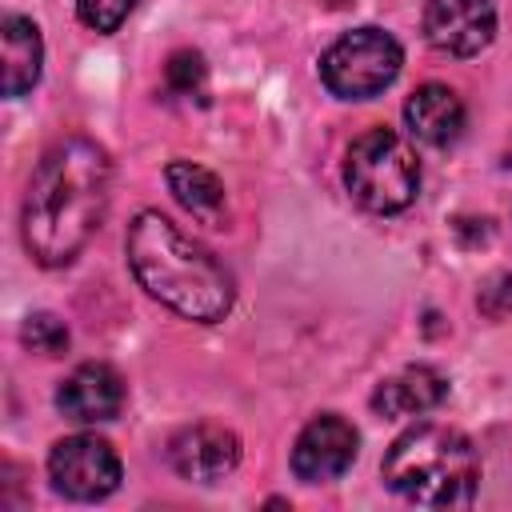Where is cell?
<instances>
[{
  "instance_id": "obj_1",
  "label": "cell",
  "mask_w": 512,
  "mask_h": 512,
  "mask_svg": "<svg viewBox=\"0 0 512 512\" xmlns=\"http://www.w3.org/2000/svg\"><path fill=\"white\" fill-rule=\"evenodd\" d=\"M112 196V164L104 148L88 136L56 140L24 192L20 208V236L28 256L40 268L72 264L84 244L96 236Z\"/></svg>"
},
{
  "instance_id": "obj_2",
  "label": "cell",
  "mask_w": 512,
  "mask_h": 512,
  "mask_svg": "<svg viewBox=\"0 0 512 512\" xmlns=\"http://www.w3.org/2000/svg\"><path fill=\"white\" fill-rule=\"evenodd\" d=\"M124 252H128V268L136 284L152 300L172 308L176 316L196 320V324H212L228 316L236 300L232 272L204 244L180 232L168 216L144 208L128 224Z\"/></svg>"
},
{
  "instance_id": "obj_3",
  "label": "cell",
  "mask_w": 512,
  "mask_h": 512,
  "mask_svg": "<svg viewBox=\"0 0 512 512\" xmlns=\"http://www.w3.org/2000/svg\"><path fill=\"white\" fill-rule=\"evenodd\" d=\"M384 484L420 508H468L480 488V456L460 428L416 424L384 456Z\"/></svg>"
},
{
  "instance_id": "obj_4",
  "label": "cell",
  "mask_w": 512,
  "mask_h": 512,
  "mask_svg": "<svg viewBox=\"0 0 512 512\" xmlns=\"http://www.w3.org/2000/svg\"><path fill=\"white\" fill-rule=\"evenodd\" d=\"M344 188L364 212H404L420 192V160L408 148V140L392 128H368L348 144Z\"/></svg>"
},
{
  "instance_id": "obj_5",
  "label": "cell",
  "mask_w": 512,
  "mask_h": 512,
  "mask_svg": "<svg viewBox=\"0 0 512 512\" xmlns=\"http://www.w3.org/2000/svg\"><path fill=\"white\" fill-rule=\"evenodd\" d=\"M400 64V40L376 24H364L328 44V52L320 56V80L340 100H372L400 76Z\"/></svg>"
},
{
  "instance_id": "obj_6",
  "label": "cell",
  "mask_w": 512,
  "mask_h": 512,
  "mask_svg": "<svg viewBox=\"0 0 512 512\" xmlns=\"http://www.w3.org/2000/svg\"><path fill=\"white\" fill-rule=\"evenodd\" d=\"M48 476L52 488L68 500H104L120 488V456L116 448L96 432H72L52 444L48 452Z\"/></svg>"
},
{
  "instance_id": "obj_7",
  "label": "cell",
  "mask_w": 512,
  "mask_h": 512,
  "mask_svg": "<svg viewBox=\"0 0 512 512\" xmlns=\"http://www.w3.org/2000/svg\"><path fill=\"white\" fill-rule=\"evenodd\" d=\"M356 452H360V432L344 416L324 412L300 428L292 444V472L304 484H328L352 468Z\"/></svg>"
},
{
  "instance_id": "obj_8",
  "label": "cell",
  "mask_w": 512,
  "mask_h": 512,
  "mask_svg": "<svg viewBox=\"0 0 512 512\" xmlns=\"http://www.w3.org/2000/svg\"><path fill=\"white\" fill-rule=\"evenodd\" d=\"M424 40L440 56H476L496 36V8L492 0H428L420 16Z\"/></svg>"
},
{
  "instance_id": "obj_9",
  "label": "cell",
  "mask_w": 512,
  "mask_h": 512,
  "mask_svg": "<svg viewBox=\"0 0 512 512\" xmlns=\"http://www.w3.org/2000/svg\"><path fill=\"white\" fill-rule=\"evenodd\" d=\"M168 464L192 484H216L240 464V436L220 424H192L168 440Z\"/></svg>"
},
{
  "instance_id": "obj_10",
  "label": "cell",
  "mask_w": 512,
  "mask_h": 512,
  "mask_svg": "<svg viewBox=\"0 0 512 512\" xmlns=\"http://www.w3.org/2000/svg\"><path fill=\"white\" fill-rule=\"evenodd\" d=\"M56 408L76 424H104L124 408V380L108 364H80L56 388Z\"/></svg>"
},
{
  "instance_id": "obj_11",
  "label": "cell",
  "mask_w": 512,
  "mask_h": 512,
  "mask_svg": "<svg viewBox=\"0 0 512 512\" xmlns=\"http://www.w3.org/2000/svg\"><path fill=\"white\" fill-rule=\"evenodd\" d=\"M404 120H408L416 140H424L432 148H448V144L460 140L468 112H464V100L456 96V88H448V84H420L408 96V104H404Z\"/></svg>"
},
{
  "instance_id": "obj_12",
  "label": "cell",
  "mask_w": 512,
  "mask_h": 512,
  "mask_svg": "<svg viewBox=\"0 0 512 512\" xmlns=\"http://www.w3.org/2000/svg\"><path fill=\"white\" fill-rule=\"evenodd\" d=\"M444 396H448V380L428 364H412V368L388 376L384 384H376L372 408L388 420H400V416H424V412L440 408Z\"/></svg>"
},
{
  "instance_id": "obj_13",
  "label": "cell",
  "mask_w": 512,
  "mask_h": 512,
  "mask_svg": "<svg viewBox=\"0 0 512 512\" xmlns=\"http://www.w3.org/2000/svg\"><path fill=\"white\" fill-rule=\"evenodd\" d=\"M164 180H168V192L176 196V204L208 224V228H220L224 216H228V196H224V184L216 172H208L204 164H192V160H172L164 168Z\"/></svg>"
},
{
  "instance_id": "obj_14",
  "label": "cell",
  "mask_w": 512,
  "mask_h": 512,
  "mask_svg": "<svg viewBox=\"0 0 512 512\" xmlns=\"http://www.w3.org/2000/svg\"><path fill=\"white\" fill-rule=\"evenodd\" d=\"M0 48H4L0 88H4V96H24L40 80V64H44L40 28L28 16H4V24H0Z\"/></svg>"
},
{
  "instance_id": "obj_15",
  "label": "cell",
  "mask_w": 512,
  "mask_h": 512,
  "mask_svg": "<svg viewBox=\"0 0 512 512\" xmlns=\"http://www.w3.org/2000/svg\"><path fill=\"white\" fill-rule=\"evenodd\" d=\"M24 344L32 348V352H40V356H60L64 348H68V328H64V320H56L52 312H32L28 320H24Z\"/></svg>"
},
{
  "instance_id": "obj_16",
  "label": "cell",
  "mask_w": 512,
  "mask_h": 512,
  "mask_svg": "<svg viewBox=\"0 0 512 512\" xmlns=\"http://www.w3.org/2000/svg\"><path fill=\"white\" fill-rule=\"evenodd\" d=\"M132 8H136V0H76V16L92 32H116Z\"/></svg>"
},
{
  "instance_id": "obj_17",
  "label": "cell",
  "mask_w": 512,
  "mask_h": 512,
  "mask_svg": "<svg viewBox=\"0 0 512 512\" xmlns=\"http://www.w3.org/2000/svg\"><path fill=\"white\" fill-rule=\"evenodd\" d=\"M204 76H208V68H204L200 52H176L168 60V88L180 96H196L204 88Z\"/></svg>"
},
{
  "instance_id": "obj_18",
  "label": "cell",
  "mask_w": 512,
  "mask_h": 512,
  "mask_svg": "<svg viewBox=\"0 0 512 512\" xmlns=\"http://www.w3.org/2000/svg\"><path fill=\"white\" fill-rule=\"evenodd\" d=\"M480 312L492 316V320H508L512 316V272H496L484 280L480 296H476Z\"/></svg>"
},
{
  "instance_id": "obj_19",
  "label": "cell",
  "mask_w": 512,
  "mask_h": 512,
  "mask_svg": "<svg viewBox=\"0 0 512 512\" xmlns=\"http://www.w3.org/2000/svg\"><path fill=\"white\" fill-rule=\"evenodd\" d=\"M508 168H512V148H508Z\"/></svg>"
}]
</instances>
